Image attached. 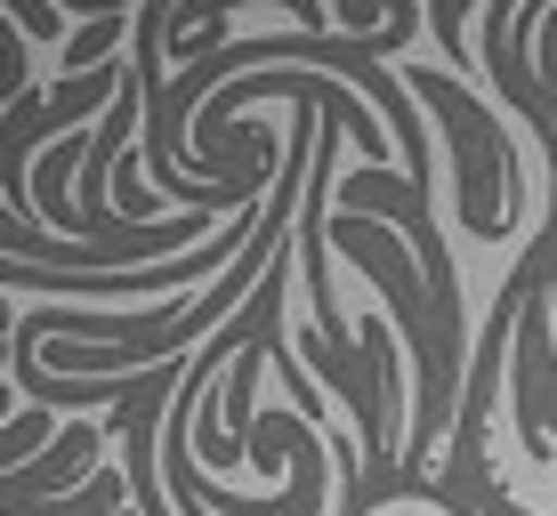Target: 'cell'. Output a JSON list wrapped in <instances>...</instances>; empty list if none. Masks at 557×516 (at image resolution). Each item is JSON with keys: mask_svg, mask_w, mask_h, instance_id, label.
Listing matches in <instances>:
<instances>
[{"mask_svg": "<svg viewBox=\"0 0 557 516\" xmlns=\"http://www.w3.org/2000/svg\"><path fill=\"white\" fill-rule=\"evenodd\" d=\"M106 436H113V419H73V428L57 436L49 452H33L25 468H9V476H0V516H25V508H41V501H65V492H82L89 476H98Z\"/></svg>", "mask_w": 557, "mask_h": 516, "instance_id": "1", "label": "cell"}, {"mask_svg": "<svg viewBox=\"0 0 557 516\" xmlns=\"http://www.w3.org/2000/svg\"><path fill=\"white\" fill-rule=\"evenodd\" d=\"M469 9H476V0H429V25H436V41H445L453 65L469 56Z\"/></svg>", "mask_w": 557, "mask_h": 516, "instance_id": "2", "label": "cell"}, {"mask_svg": "<svg viewBox=\"0 0 557 516\" xmlns=\"http://www.w3.org/2000/svg\"><path fill=\"white\" fill-rule=\"evenodd\" d=\"M9 25L25 33V41H57V33H65V9H57V0H9Z\"/></svg>", "mask_w": 557, "mask_h": 516, "instance_id": "3", "label": "cell"}, {"mask_svg": "<svg viewBox=\"0 0 557 516\" xmlns=\"http://www.w3.org/2000/svg\"><path fill=\"white\" fill-rule=\"evenodd\" d=\"M332 9H339V25H348V33H380V25H396L412 0H332Z\"/></svg>", "mask_w": 557, "mask_h": 516, "instance_id": "4", "label": "cell"}]
</instances>
